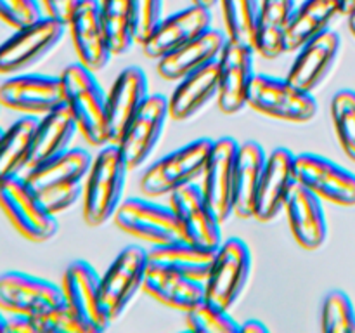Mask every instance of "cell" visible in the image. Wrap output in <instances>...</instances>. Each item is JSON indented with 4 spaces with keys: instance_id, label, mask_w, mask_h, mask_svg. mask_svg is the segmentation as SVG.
Masks as SVG:
<instances>
[{
    "instance_id": "1",
    "label": "cell",
    "mask_w": 355,
    "mask_h": 333,
    "mask_svg": "<svg viewBox=\"0 0 355 333\" xmlns=\"http://www.w3.org/2000/svg\"><path fill=\"white\" fill-rule=\"evenodd\" d=\"M94 156L82 148L68 151L31 166L23 173L45 207L54 215L71 208L83 194L87 173Z\"/></svg>"
},
{
    "instance_id": "2",
    "label": "cell",
    "mask_w": 355,
    "mask_h": 333,
    "mask_svg": "<svg viewBox=\"0 0 355 333\" xmlns=\"http://www.w3.org/2000/svg\"><path fill=\"white\" fill-rule=\"evenodd\" d=\"M128 165L116 144H106L92 160L82 194L83 221L99 228L113 219L123 201Z\"/></svg>"
},
{
    "instance_id": "3",
    "label": "cell",
    "mask_w": 355,
    "mask_h": 333,
    "mask_svg": "<svg viewBox=\"0 0 355 333\" xmlns=\"http://www.w3.org/2000/svg\"><path fill=\"white\" fill-rule=\"evenodd\" d=\"M59 76L64 90V103L71 110L82 137L96 148L110 144L107 94L97 82L94 71L78 61L66 66Z\"/></svg>"
},
{
    "instance_id": "4",
    "label": "cell",
    "mask_w": 355,
    "mask_h": 333,
    "mask_svg": "<svg viewBox=\"0 0 355 333\" xmlns=\"http://www.w3.org/2000/svg\"><path fill=\"white\" fill-rule=\"evenodd\" d=\"M211 146L214 139H196L153 163L141 177L142 194L148 198H159L165 194L170 196L175 191L196 182L203 176Z\"/></svg>"
},
{
    "instance_id": "5",
    "label": "cell",
    "mask_w": 355,
    "mask_h": 333,
    "mask_svg": "<svg viewBox=\"0 0 355 333\" xmlns=\"http://www.w3.org/2000/svg\"><path fill=\"white\" fill-rule=\"evenodd\" d=\"M0 208L16 231L30 241L44 243L58 234V215L45 207L24 176L0 184Z\"/></svg>"
},
{
    "instance_id": "6",
    "label": "cell",
    "mask_w": 355,
    "mask_h": 333,
    "mask_svg": "<svg viewBox=\"0 0 355 333\" xmlns=\"http://www.w3.org/2000/svg\"><path fill=\"white\" fill-rule=\"evenodd\" d=\"M246 106L276 120L305 123L318 114V101L312 92L300 89L286 78L257 73L248 90Z\"/></svg>"
},
{
    "instance_id": "7",
    "label": "cell",
    "mask_w": 355,
    "mask_h": 333,
    "mask_svg": "<svg viewBox=\"0 0 355 333\" xmlns=\"http://www.w3.org/2000/svg\"><path fill=\"white\" fill-rule=\"evenodd\" d=\"M68 24L54 17L44 16L33 24L14 30L0 44V75L12 76L26 73L44 61L64 37Z\"/></svg>"
},
{
    "instance_id": "8",
    "label": "cell",
    "mask_w": 355,
    "mask_h": 333,
    "mask_svg": "<svg viewBox=\"0 0 355 333\" xmlns=\"http://www.w3.org/2000/svg\"><path fill=\"white\" fill-rule=\"evenodd\" d=\"M252 274V252L239 238H229L217 248L210 274L205 281V300L231 311Z\"/></svg>"
},
{
    "instance_id": "9",
    "label": "cell",
    "mask_w": 355,
    "mask_h": 333,
    "mask_svg": "<svg viewBox=\"0 0 355 333\" xmlns=\"http://www.w3.org/2000/svg\"><path fill=\"white\" fill-rule=\"evenodd\" d=\"M64 305L62 288L51 281L21 271L0 274V309L6 314L51 316Z\"/></svg>"
},
{
    "instance_id": "10",
    "label": "cell",
    "mask_w": 355,
    "mask_h": 333,
    "mask_svg": "<svg viewBox=\"0 0 355 333\" xmlns=\"http://www.w3.org/2000/svg\"><path fill=\"white\" fill-rule=\"evenodd\" d=\"M148 262V250L128 245L101 276L103 300L113 321L127 311L137 291L144 290Z\"/></svg>"
},
{
    "instance_id": "11",
    "label": "cell",
    "mask_w": 355,
    "mask_h": 333,
    "mask_svg": "<svg viewBox=\"0 0 355 333\" xmlns=\"http://www.w3.org/2000/svg\"><path fill=\"white\" fill-rule=\"evenodd\" d=\"M62 293L66 305L87 323L94 333L106 332L111 326L110 312L103 300L101 274L85 260H73L62 274Z\"/></svg>"
},
{
    "instance_id": "12",
    "label": "cell",
    "mask_w": 355,
    "mask_h": 333,
    "mask_svg": "<svg viewBox=\"0 0 355 333\" xmlns=\"http://www.w3.org/2000/svg\"><path fill=\"white\" fill-rule=\"evenodd\" d=\"M113 219L121 231L148 241L149 245H163L180 238L179 222L173 208L155 203L148 198L123 200Z\"/></svg>"
},
{
    "instance_id": "13",
    "label": "cell",
    "mask_w": 355,
    "mask_h": 333,
    "mask_svg": "<svg viewBox=\"0 0 355 333\" xmlns=\"http://www.w3.org/2000/svg\"><path fill=\"white\" fill-rule=\"evenodd\" d=\"M168 117V97L163 94H149L116 142L128 169H137L148 162L165 130Z\"/></svg>"
},
{
    "instance_id": "14",
    "label": "cell",
    "mask_w": 355,
    "mask_h": 333,
    "mask_svg": "<svg viewBox=\"0 0 355 333\" xmlns=\"http://www.w3.org/2000/svg\"><path fill=\"white\" fill-rule=\"evenodd\" d=\"M253 54V45L227 38L218 56L217 106L224 114H236L246 106L250 85L257 75Z\"/></svg>"
},
{
    "instance_id": "15",
    "label": "cell",
    "mask_w": 355,
    "mask_h": 333,
    "mask_svg": "<svg viewBox=\"0 0 355 333\" xmlns=\"http://www.w3.org/2000/svg\"><path fill=\"white\" fill-rule=\"evenodd\" d=\"M239 142L234 137L215 139L201 176V191L220 222L234 214V180Z\"/></svg>"
},
{
    "instance_id": "16",
    "label": "cell",
    "mask_w": 355,
    "mask_h": 333,
    "mask_svg": "<svg viewBox=\"0 0 355 333\" xmlns=\"http://www.w3.org/2000/svg\"><path fill=\"white\" fill-rule=\"evenodd\" d=\"M62 103L64 90L61 76L26 71L9 76L0 85V104L23 114L44 117Z\"/></svg>"
},
{
    "instance_id": "17",
    "label": "cell",
    "mask_w": 355,
    "mask_h": 333,
    "mask_svg": "<svg viewBox=\"0 0 355 333\" xmlns=\"http://www.w3.org/2000/svg\"><path fill=\"white\" fill-rule=\"evenodd\" d=\"M170 207L179 222L180 238L194 245L218 248L222 245L220 219L196 182L170 194Z\"/></svg>"
},
{
    "instance_id": "18",
    "label": "cell",
    "mask_w": 355,
    "mask_h": 333,
    "mask_svg": "<svg viewBox=\"0 0 355 333\" xmlns=\"http://www.w3.org/2000/svg\"><path fill=\"white\" fill-rule=\"evenodd\" d=\"M297 180L321 200L355 207V173L314 153L297 155Z\"/></svg>"
},
{
    "instance_id": "19",
    "label": "cell",
    "mask_w": 355,
    "mask_h": 333,
    "mask_svg": "<svg viewBox=\"0 0 355 333\" xmlns=\"http://www.w3.org/2000/svg\"><path fill=\"white\" fill-rule=\"evenodd\" d=\"M297 184V155L288 148L270 151L255 198L253 219L259 222L274 221L284 212L288 196Z\"/></svg>"
},
{
    "instance_id": "20",
    "label": "cell",
    "mask_w": 355,
    "mask_h": 333,
    "mask_svg": "<svg viewBox=\"0 0 355 333\" xmlns=\"http://www.w3.org/2000/svg\"><path fill=\"white\" fill-rule=\"evenodd\" d=\"M78 61L90 71H101L113 58L99 0H82L68 23Z\"/></svg>"
},
{
    "instance_id": "21",
    "label": "cell",
    "mask_w": 355,
    "mask_h": 333,
    "mask_svg": "<svg viewBox=\"0 0 355 333\" xmlns=\"http://www.w3.org/2000/svg\"><path fill=\"white\" fill-rule=\"evenodd\" d=\"M211 21L214 17L208 7L191 3L179 12L163 17L151 37L142 44V51L149 59L158 61L159 58L210 30Z\"/></svg>"
},
{
    "instance_id": "22",
    "label": "cell",
    "mask_w": 355,
    "mask_h": 333,
    "mask_svg": "<svg viewBox=\"0 0 355 333\" xmlns=\"http://www.w3.org/2000/svg\"><path fill=\"white\" fill-rule=\"evenodd\" d=\"M148 96V76L139 66H128L116 76L106 99L110 144L120 141L127 125Z\"/></svg>"
},
{
    "instance_id": "23",
    "label": "cell",
    "mask_w": 355,
    "mask_h": 333,
    "mask_svg": "<svg viewBox=\"0 0 355 333\" xmlns=\"http://www.w3.org/2000/svg\"><path fill=\"white\" fill-rule=\"evenodd\" d=\"M286 80L307 92H314L335 66L340 52V35L328 30L298 49Z\"/></svg>"
},
{
    "instance_id": "24",
    "label": "cell",
    "mask_w": 355,
    "mask_h": 333,
    "mask_svg": "<svg viewBox=\"0 0 355 333\" xmlns=\"http://www.w3.org/2000/svg\"><path fill=\"white\" fill-rule=\"evenodd\" d=\"M321 198L297 184L288 196L284 212L295 241L304 250H318L328 238V224Z\"/></svg>"
},
{
    "instance_id": "25",
    "label": "cell",
    "mask_w": 355,
    "mask_h": 333,
    "mask_svg": "<svg viewBox=\"0 0 355 333\" xmlns=\"http://www.w3.org/2000/svg\"><path fill=\"white\" fill-rule=\"evenodd\" d=\"M144 291L163 305L182 312L205 300V283L151 260L146 271Z\"/></svg>"
},
{
    "instance_id": "26",
    "label": "cell",
    "mask_w": 355,
    "mask_h": 333,
    "mask_svg": "<svg viewBox=\"0 0 355 333\" xmlns=\"http://www.w3.org/2000/svg\"><path fill=\"white\" fill-rule=\"evenodd\" d=\"M227 37L222 31L210 28L194 40L180 45L179 49L158 59V75L168 82H179L189 73L203 68L211 61H217L224 49Z\"/></svg>"
},
{
    "instance_id": "27",
    "label": "cell",
    "mask_w": 355,
    "mask_h": 333,
    "mask_svg": "<svg viewBox=\"0 0 355 333\" xmlns=\"http://www.w3.org/2000/svg\"><path fill=\"white\" fill-rule=\"evenodd\" d=\"M218 94V61H211L203 68L179 80L168 97V111L173 120H189L200 113Z\"/></svg>"
},
{
    "instance_id": "28",
    "label": "cell",
    "mask_w": 355,
    "mask_h": 333,
    "mask_svg": "<svg viewBox=\"0 0 355 333\" xmlns=\"http://www.w3.org/2000/svg\"><path fill=\"white\" fill-rule=\"evenodd\" d=\"M76 132H80L78 123L66 103L40 117L37 132H35L33 155H31L28 169L68 151Z\"/></svg>"
},
{
    "instance_id": "29",
    "label": "cell",
    "mask_w": 355,
    "mask_h": 333,
    "mask_svg": "<svg viewBox=\"0 0 355 333\" xmlns=\"http://www.w3.org/2000/svg\"><path fill=\"white\" fill-rule=\"evenodd\" d=\"M295 9V0H262L253 40L257 54L263 59H277L286 54L284 40Z\"/></svg>"
},
{
    "instance_id": "30",
    "label": "cell",
    "mask_w": 355,
    "mask_h": 333,
    "mask_svg": "<svg viewBox=\"0 0 355 333\" xmlns=\"http://www.w3.org/2000/svg\"><path fill=\"white\" fill-rule=\"evenodd\" d=\"M217 248L194 245L179 238L163 245H151L148 250V259L151 262H158L162 266L170 267L184 276L205 283L210 274Z\"/></svg>"
},
{
    "instance_id": "31",
    "label": "cell",
    "mask_w": 355,
    "mask_h": 333,
    "mask_svg": "<svg viewBox=\"0 0 355 333\" xmlns=\"http://www.w3.org/2000/svg\"><path fill=\"white\" fill-rule=\"evenodd\" d=\"M267 163V153L262 144L246 141L239 144L234 180V215L253 219L255 198Z\"/></svg>"
},
{
    "instance_id": "32",
    "label": "cell",
    "mask_w": 355,
    "mask_h": 333,
    "mask_svg": "<svg viewBox=\"0 0 355 333\" xmlns=\"http://www.w3.org/2000/svg\"><path fill=\"white\" fill-rule=\"evenodd\" d=\"M38 120L40 117L23 114L3 130L0 137V184L23 176L30 166Z\"/></svg>"
},
{
    "instance_id": "33",
    "label": "cell",
    "mask_w": 355,
    "mask_h": 333,
    "mask_svg": "<svg viewBox=\"0 0 355 333\" xmlns=\"http://www.w3.org/2000/svg\"><path fill=\"white\" fill-rule=\"evenodd\" d=\"M338 16H342L338 0H304L291 17L284 40L286 52H297L312 38L331 30L329 26Z\"/></svg>"
},
{
    "instance_id": "34",
    "label": "cell",
    "mask_w": 355,
    "mask_h": 333,
    "mask_svg": "<svg viewBox=\"0 0 355 333\" xmlns=\"http://www.w3.org/2000/svg\"><path fill=\"white\" fill-rule=\"evenodd\" d=\"M113 56H121L135 44L132 0H99Z\"/></svg>"
},
{
    "instance_id": "35",
    "label": "cell",
    "mask_w": 355,
    "mask_h": 333,
    "mask_svg": "<svg viewBox=\"0 0 355 333\" xmlns=\"http://www.w3.org/2000/svg\"><path fill=\"white\" fill-rule=\"evenodd\" d=\"M218 2L222 7L227 38L253 45L260 12L259 0H218Z\"/></svg>"
},
{
    "instance_id": "36",
    "label": "cell",
    "mask_w": 355,
    "mask_h": 333,
    "mask_svg": "<svg viewBox=\"0 0 355 333\" xmlns=\"http://www.w3.org/2000/svg\"><path fill=\"white\" fill-rule=\"evenodd\" d=\"M331 121L335 127L336 139L342 146L343 153L355 162V92L354 90H340L333 96Z\"/></svg>"
},
{
    "instance_id": "37",
    "label": "cell",
    "mask_w": 355,
    "mask_h": 333,
    "mask_svg": "<svg viewBox=\"0 0 355 333\" xmlns=\"http://www.w3.org/2000/svg\"><path fill=\"white\" fill-rule=\"evenodd\" d=\"M187 330L198 333H239V323L232 319L229 311L215 307L210 302L203 300L193 309L184 312Z\"/></svg>"
},
{
    "instance_id": "38",
    "label": "cell",
    "mask_w": 355,
    "mask_h": 333,
    "mask_svg": "<svg viewBox=\"0 0 355 333\" xmlns=\"http://www.w3.org/2000/svg\"><path fill=\"white\" fill-rule=\"evenodd\" d=\"M321 328L326 333H355V309L345 291L331 290L324 297Z\"/></svg>"
},
{
    "instance_id": "39",
    "label": "cell",
    "mask_w": 355,
    "mask_h": 333,
    "mask_svg": "<svg viewBox=\"0 0 355 333\" xmlns=\"http://www.w3.org/2000/svg\"><path fill=\"white\" fill-rule=\"evenodd\" d=\"M134 42L142 45L163 19V0H132Z\"/></svg>"
},
{
    "instance_id": "40",
    "label": "cell",
    "mask_w": 355,
    "mask_h": 333,
    "mask_svg": "<svg viewBox=\"0 0 355 333\" xmlns=\"http://www.w3.org/2000/svg\"><path fill=\"white\" fill-rule=\"evenodd\" d=\"M44 16L38 0H0V21L14 30L33 24Z\"/></svg>"
},
{
    "instance_id": "41",
    "label": "cell",
    "mask_w": 355,
    "mask_h": 333,
    "mask_svg": "<svg viewBox=\"0 0 355 333\" xmlns=\"http://www.w3.org/2000/svg\"><path fill=\"white\" fill-rule=\"evenodd\" d=\"M7 332L14 333H44V316L6 314Z\"/></svg>"
},
{
    "instance_id": "42",
    "label": "cell",
    "mask_w": 355,
    "mask_h": 333,
    "mask_svg": "<svg viewBox=\"0 0 355 333\" xmlns=\"http://www.w3.org/2000/svg\"><path fill=\"white\" fill-rule=\"evenodd\" d=\"M40 2L45 10V16L54 17V19H59L64 24H68L73 12H75V9L82 0H40Z\"/></svg>"
},
{
    "instance_id": "43",
    "label": "cell",
    "mask_w": 355,
    "mask_h": 333,
    "mask_svg": "<svg viewBox=\"0 0 355 333\" xmlns=\"http://www.w3.org/2000/svg\"><path fill=\"white\" fill-rule=\"evenodd\" d=\"M269 328L259 319H248L243 325H239V333H267Z\"/></svg>"
},
{
    "instance_id": "44",
    "label": "cell",
    "mask_w": 355,
    "mask_h": 333,
    "mask_svg": "<svg viewBox=\"0 0 355 333\" xmlns=\"http://www.w3.org/2000/svg\"><path fill=\"white\" fill-rule=\"evenodd\" d=\"M340 10H342V16H349L355 10V0H338Z\"/></svg>"
},
{
    "instance_id": "45",
    "label": "cell",
    "mask_w": 355,
    "mask_h": 333,
    "mask_svg": "<svg viewBox=\"0 0 355 333\" xmlns=\"http://www.w3.org/2000/svg\"><path fill=\"white\" fill-rule=\"evenodd\" d=\"M193 3H196V6H203V7H208V9H211V7H214L215 3H218V0H193Z\"/></svg>"
},
{
    "instance_id": "46",
    "label": "cell",
    "mask_w": 355,
    "mask_h": 333,
    "mask_svg": "<svg viewBox=\"0 0 355 333\" xmlns=\"http://www.w3.org/2000/svg\"><path fill=\"white\" fill-rule=\"evenodd\" d=\"M7 332V318H6V312L0 309V333H6Z\"/></svg>"
},
{
    "instance_id": "47",
    "label": "cell",
    "mask_w": 355,
    "mask_h": 333,
    "mask_svg": "<svg viewBox=\"0 0 355 333\" xmlns=\"http://www.w3.org/2000/svg\"><path fill=\"white\" fill-rule=\"evenodd\" d=\"M347 17H349V28H350V33H352L354 37H355V10H354L352 14H349V16H347Z\"/></svg>"
},
{
    "instance_id": "48",
    "label": "cell",
    "mask_w": 355,
    "mask_h": 333,
    "mask_svg": "<svg viewBox=\"0 0 355 333\" xmlns=\"http://www.w3.org/2000/svg\"><path fill=\"white\" fill-rule=\"evenodd\" d=\"M2 134H3V128L0 127V137H2Z\"/></svg>"
},
{
    "instance_id": "49",
    "label": "cell",
    "mask_w": 355,
    "mask_h": 333,
    "mask_svg": "<svg viewBox=\"0 0 355 333\" xmlns=\"http://www.w3.org/2000/svg\"><path fill=\"white\" fill-rule=\"evenodd\" d=\"M0 110H2V104H0Z\"/></svg>"
}]
</instances>
